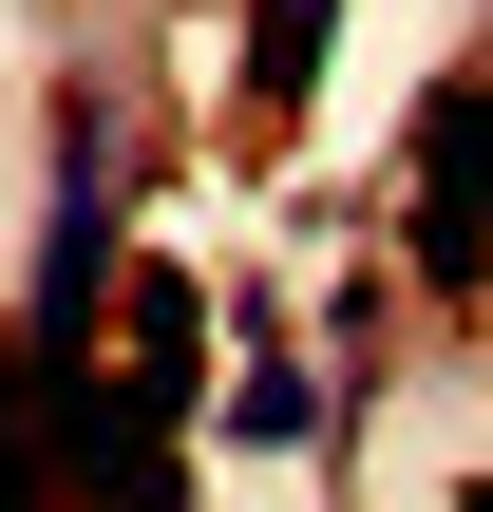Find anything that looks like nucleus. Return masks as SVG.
<instances>
[{
    "label": "nucleus",
    "mask_w": 493,
    "mask_h": 512,
    "mask_svg": "<svg viewBox=\"0 0 493 512\" xmlns=\"http://www.w3.org/2000/svg\"><path fill=\"white\" fill-rule=\"evenodd\" d=\"M228 437H323V380L266 342V361H228Z\"/></svg>",
    "instance_id": "obj_5"
},
{
    "label": "nucleus",
    "mask_w": 493,
    "mask_h": 512,
    "mask_svg": "<svg viewBox=\"0 0 493 512\" xmlns=\"http://www.w3.org/2000/svg\"><path fill=\"white\" fill-rule=\"evenodd\" d=\"M114 209H133V190H114V133L57 114V228H38V304H19L57 380H95V323H114V285H133V266H114Z\"/></svg>",
    "instance_id": "obj_1"
},
{
    "label": "nucleus",
    "mask_w": 493,
    "mask_h": 512,
    "mask_svg": "<svg viewBox=\"0 0 493 512\" xmlns=\"http://www.w3.org/2000/svg\"><path fill=\"white\" fill-rule=\"evenodd\" d=\"M76 475H95L76 456V380L38 361V323H0V512H57Z\"/></svg>",
    "instance_id": "obj_2"
},
{
    "label": "nucleus",
    "mask_w": 493,
    "mask_h": 512,
    "mask_svg": "<svg viewBox=\"0 0 493 512\" xmlns=\"http://www.w3.org/2000/svg\"><path fill=\"white\" fill-rule=\"evenodd\" d=\"M323 38H342V0H247V114H304Z\"/></svg>",
    "instance_id": "obj_3"
},
{
    "label": "nucleus",
    "mask_w": 493,
    "mask_h": 512,
    "mask_svg": "<svg viewBox=\"0 0 493 512\" xmlns=\"http://www.w3.org/2000/svg\"><path fill=\"white\" fill-rule=\"evenodd\" d=\"M456 512H493V475H475V494H456Z\"/></svg>",
    "instance_id": "obj_6"
},
{
    "label": "nucleus",
    "mask_w": 493,
    "mask_h": 512,
    "mask_svg": "<svg viewBox=\"0 0 493 512\" xmlns=\"http://www.w3.org/2000/svg\"><path fill=\"white\" fill-rule=\"evenodd\" d=\"M418 190H437V209H475V228H493V76H456V95L418 114Z\"/></svg>",
    "instance_id": "obj_4"
}]
</instances>
